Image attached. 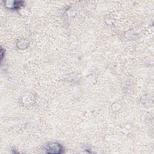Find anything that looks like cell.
<instances>
[{
    "mask_svg": "<svg viewBox=\"0 0 154 154\" xmlns=\"http://www.w3.org/2000/svg\"><path fill=\"white\" fill-rule=\"evenodd\" d=\"M46 149L48 150V152L52 150L51 153H61V150L63 149V147L58 143H52L51 145H48Z\"/></svg>",
    "mask_w": 154,
    "mask_h": 154,
    "instance_id": "6da1fadb",
    "label": "cell"
},
{
    "mask_svg": "<svg viewBox=\"0 0 154 154\" xmlns=\"http://www.w3.org/2000/svg\"><path fill=\"white\" fill-rule=\"evenodd\" d=\"M23 4V1H13V4L10 5V8L13 10H17L22 6Z\"/></svg>",
    "mask_w": 154,
    "mask_h": 154,
    "instance_id": "7a4b0ae2",
    "label": "cell"
}]
</instances>
